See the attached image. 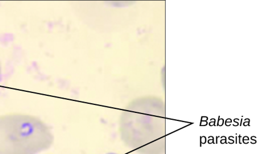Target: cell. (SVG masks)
<instances>
[{
	"instance_id": "obj_1",
	"label": "cell",
	"mask_w": 257,
	"mask_h": 154,
	"mask_svg": "<svg viewBox=\"0 0 257 154\" xmlns=\"http://www.w3.org/2000/svg\"><path fill=\"white\" fill-rule=\"evenodd\" d=\"M51 127L36 116L0 115V154H39L51 148Z\"/></svg>"
},
{
	"instance_id": "obj_2",
	"label": "cell",
	"mask_w": 257,
	"mask_h": 154,
	"mask_svg": "<svg viewBox=\"0 0 257 154\" xmlns=\"http://www.w3.org/2000/svg\"><path fill=\"white\" fill-rule=\"evenodd\" d=\"M2 80V66L1 61H0V82H1Z\"/></svg>"
},
{
	"instance_id": "obj_3",
	"label": "cell",
	"mask_w": 257,
	"mask_h": 154,
	"mask_svg": "<svg viewBox=\"0 0 257 154\" xmlns=\"http://www.w3.org/2000/svg\"><path fill=\"white\" fill-rule=\"evenodd\" d=\"M218 125L219 126H222L223 123V120L222 119L219 120V121H218Z\"/></svg>"
},
{
	"instance_id": "obj_4",
	"label": "cell",
	"mask_w": 257,
	"mask_h": 154,
	"mask_svg": "<svg viewBox=\"0 0 257 154\" xmlns=\"http://www.w3.org/2000/svg\"><path fill=\"white\" fill-rule=\"evenodd\" d=\"M214 124H215V122H210L209 123V125L210 126H213V125H214Z\"/></svg>"
},
{
	"instance_id": "obj_5",
	"label": "cell",
	"mask_w": 257,
	"mask_h": 154,
	"mask_svg": "<svg viewBox=\"0 0 257 154\" xmlns=\"http://www.w3.org/2000/svg\"><path fill=\"white\" fill-rule=\"evenodd\" d=\"M207 119H208V118L205 117V116H203V117H202V120H207Z\"/></svg>"
},
{
	"instance_id": "obj_6",
	"label": "cell",
	"mask_w": 257,
	"mask_h": 154,
	"mask_svg": "<svg viewBox=\"0 0 257 154\" xmlns=\"http://www.w3.org/2000/svg\"><path fill=\"white\" fill-rule=\"evenodd\" d=\"M106 154H119V153H115V152H109V153H107Z\"/></svg>"
}]
</instances>
